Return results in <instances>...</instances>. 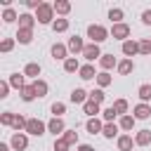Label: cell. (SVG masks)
<instances>
[{
  "label": "cell",
  "instance_id": "cell-1",
  "mask_svg": "<svg viewBox=\"0 0 151 151\" xmlns=\"http://www.w3.org/2000/svg\"><path fill=\"white\" fill-rule=\"evenodd\" d=\"M109 35H111V33H109V31H106L104 26H99V24H90V26H87V38H90V40H92L94 45L104 42V40L109 38Z\"/></svg>",
  "mask_w": 151,
  "mask_h": 151
},
{
  "label": "cell",
  "instance_id": "cell-2",
  "mask_svg": "<svg viewBox=\"0 0 151 151\" xmlns=\"http://www.w3.org/2000/svg\"><path fill=\"white\" fill-rule=\"evenodd\" d=\"M35 19H38V24H54V21H52V19H54V7L47 5V2H42V5L35 9Z\"/></svg>",
  "mask_w": 151,
  "mask_h": 151
},
{
  "label": "cell",
  "instance_id": "cell-3",
  "mask_svg": "<svg viewBox=\"0 0 151 151\" xmlns=\"http://www.w3.org/2000/svg\"><path fill=\"white\" fill-rule=\"evenodd\" d=\"M45 130H47V125H45L42 120H38V118H28V125H26V130H24V132L40 137V134H45Z\"/></svg>",
  "mask_w": 151,
  "mask_h": 151
},
{
  "label": "cell",
  "instance_id": "cell-4",
  "mask_svg": "<svg viewBox=\"0 0 151 151\" xmlns=\"http://www.w3.org/2000/svg\"><path fill=\"white\" fill-rule=\"evenodd\" d=\"M111 35L116 38V40H127V35H130V26L127 24H113V28H111Z\"/></svg>",
  "mask_w": 151,
  "mask_h": 151
},
{
  "label": "cell",
  "instance_id": "cell-5",
  "mask_svg": "<svg viewBox=\"0 0 151 151\" xmlns=\"http://www.w3.org/2000/svg\"><path fill=\"white\" fill-rule=\"evenodd\" d=\"M9 146H12V149H17V151H24V149L28 146V137H26V134H21V132H14V134H12V139H9Z\"/></svg>",
  "mask_w": 151,
  "mask_h": 151
},
{
  "label": "cell",
  "instance_id": "cell-6",
  "mask_svg": "<svg viewBox=\"0 0 151 151\" xmlns=\"http://www.w3.org/2000/svg\"><path fill=\"white\" fill-rule=\"evenodd\" d=\"M83 57H85L87 61H94V59H101V50H99V45H94V42H90V45H85V50H83Z\"/></svg>",
  "mask_w": 151,
  "mask_h": 151
},
{
  "label": "cell",
  "instance_id": "cell-7",
  "mask_svg": "<svg viewBox=\"0 0 151 151\" xmlns=\"http://www.w3.org/2000/svg\"><path fill=\"white\" fill-rule=\"evenodd\" d=\"M66 47H68V52H73V54H78V52L83 54L85 42H83V38H80V35H73V38H68V45H66Z\"/></svg>",
  "mask_w": 151,
  "mask_h": 151
},
{
  "label": "cell",
  "instance_id": "cell-8",
  "mask_svg": "<svg viewBox=\"0 0 151 151\" xmlns=\"http://www.w3.org/2000/svg\"><path fill=\"white\" fill-rule=\"evenodd\" d=\"M137 52H139V42H137V40H125V42H123V54H125L127 59H132Z\"/></svg>",
  "mask_w": 151,
  "mask_h": 151
},
{
  "label": "cell",
  "instance_id": "cell-9",
  "mask_svg": "<svg viewBox=\"0 0 151 151\" xmlns=\"http://www.w3.org/2000/svg\"><path fill=\"white\" fill-rule=\"evenodd\" d=\"M50 52H52V57H54V59H64V61L68 59V57H66V54H68V47H66V45H61V42H54Z\"/></svg>",
  "mask_w": 151,
  "mask_h": 151
},
{
  "label": "cell",
  "instance_id": "cell-10",
  "mask_svg": "<svg viewBox=\"0 0 151 151\" xmlns=\"http://www.w3.org/2000/svg\"><path fill=\"white\" fill-rule=\"evenodd\" d=\"M87 99H90V92H85L83 87H76V90L71 92V101H73V104H85Z\"/></svg>",
  "mask_w": 151,
  "mask_h": 151
},
{
  "label": "cell",
  "instance_id": "cell-11",
  "mask_svg": "<svg viewBox=\"0 0 151 151\" xmlns=\"http://www.w3.org/2000/svg\"><path fill=\"white\" fill-rule=\"evenodd\" d=\"M134 144L137 146H149L151 144V130H139L134 134Z\"/></svg>",
  "mask_w": 151,
  "mask_h": 151
},
{
  "label": "cell",
  "instance_id": "cell-12",
  "mask_svg": "<svg viewBox=\"0 0 151 151\" xmlns=\"http://www.w3.org/2000/svg\"><path fill=\"white\" fill-rule=\"evenodd\" d=\"M33 24H35V17H33V14H28V12L19 14V28H28V31H33Z\"/></svg>",
  "mask_w": 151,
  "mask_h": 151
},
{
  "label": "cell",
  "instance_id": "cell-13",
  "mask_svg": "<svg viewBox=\"0 0 151 151\" xmlns=\"http://www.w3.org/2000/svg\"><path fill=\"white\" fill-rule=\"evenodd\" d=\"M149 116H151V106L149 104H137L134 106V118L137 120H146Z\"/></svg>",
  "mask_w": 151,
  "mask_h": 151
},
{
  "label": "cell",
  "instance_id": "cell-14",
  "mask_svg": "<svg viewBox=\"0 0 151 151\" xmlns=\"http://www.w3.org/2000/svg\"><path fill=\"white\" fill-rule=\"evenodd\" d=\"M116 68H118V73H120V76H127V73H132V71H134V61H132V59H123V61H118V66H116Z\"/></svg>",
  "mask_w": 151,
  "mask_h": 151
},
{
  "label": "cell",
  "instance_id": "cell-15",
  "mask_svg": "<svg viewBox=\"0 0 151 151\" xmlns=\"http://www.w3.org/2000/svg\"><path fill=\"white\" fill-rule=\"evenodd\" d=\"M83 111H85L90 118H97V113H101V111H99V104H97V101H92V99H87V101L83 104Z\"/></svg>",
  "mask_w": 151,
  "mask_h": 151
},
{
  "label": "cell",
  "instance_id": "cell-16",
  "mask_svg": "<svg viewBox=\"0 0 151 151\" xmlns=\"http://www.w3.org/2000/svg\"><path fill=\"white\" fill-rule=\"evenodd\" d=\"M47 130H50L52 134H59V132H66V127H64V120H61V118H52V120L47 123Z\"/></svg>",
  "mask_w": 151,
  "mask_h": 151
},
{
  "label": "cell",
  "instance_id": "cell-17",
  "mask_svg": "<svg viewBox=\"0 0 151 151\" xmlns=\"http://www.w3.org/2000/svg\"><path fill=\"white\" fill-rule=\"evenodd\" d=\"M85 127H87V132H90V134H97V132H101V130H104V123H101L99 118H90V120L85 123Z\"/></svg>",
  "mask_w": 151,
  "mask_h": 151
},
{
  "label": "cell",
  "instance_id": "cell-18",
  "mask_svg": "<svg viewBox=\"0 0 151 151\" xmlns=\"http://www.w3.org/2000/svg\"><path fill=\"white\" fill-rule=\"evenodd\" d=\"M52 7H54L57 14H68V12H71V2H68V0H54Z\"/></svg>",
  "mask_w": 151,
  "mask_h": 151
},
{
  "label": "cell",
  "instance_id": "cell-19",
  "mask_svg": "<svg viewBox=\"0 0 151 151\" xmlns=\"http://www.w3.org/2000/svg\"><path fill=\"white\" fill-rule=\"evenodd\" d=\"M31 40H33V31H28V28H19V31H17V42L28 45Z\"/></svg>",
  "mask_w": 151,
  "mask_h": 151
},
{
  "label": "cell",
  "instance_id": "cell-20",
  "mask_svg": "<svg viewBox=\"0 0 151 151\" xmlns=\"http://www.w3.org/2000/svg\"><path fill=\"white\" fill-rule=\"evenodd\" d=\"M99 66H101L104 71H109V68L118 66V61H116V57H113V54H101V59H99Z\"/></svg>",
  "mask_w": 151,
  "mask_h": 151
},
{
  "label": "cell",
  "instance_id": "cell-21",
  "mask_svg": "<svg viewBox=\"0 0 151 151\" xmlns=\"http://www.w3.org/2000/svg\"><path fill=\"white\" fill-rule=\"evenodd\" d=\"M132 144H134V139L130 134H120L118 137V149L120 151H132Z\"/></svg>",
  "mask_w": 151,
  "mask_h": 151
},
{
  "label": "cell",
  "instance_id": "cell-22",
  "mask_svg": "<svg viewBox=\"0 0 151 151\" xmlns=\"http://www.w3.org/2000/svg\"><path fill=\"white\" fill-rule=\"evenodd\" d=\"M64 71H66V73H76V71H80V61H78L76 57H68V59L64 61Z\"/></svg>",
  "mask_w": 151,
  "mask_h": 151
},
{
  "label": "cell",
  "instance_id": "cell-23",
  "mask_svg": "<svg viewBox=\"0 0 151 151\" xmlns=\"http://www.w3.org/2000/svg\"><path fill=\"white\" fill-rule=\"evenodd\" d=\"M24 76H31V78L38 80V76H40V64H35V61L26 64V66H24Z\"/></svg>",
  "mask_w": 151,
  "mask_h": 151
},
{
  "label": "cell",
  "instance_id": "cell-24",
  "mask_svg": "<svg viewBox=\"0 0 151 151\" xmlns=\"http://www.w3.org/2000/svg\"><path fill=\"white\" fill-rule=\"evenodd\" d=\"M80 78L83 80H92V78H97V73H94V66L92 64H85V66H80Z\"/></svg>",
  "mask_w": 151,
  "mask_h": 151
},
{
  "label": "cell",
  "instance_id": "cell-25",
  "mask_svg": "<svg viewBox=\"0 0 151 151\" xmlns=\"http://www.w3.org/2000/svg\"><path fill=\"white\" fill-rule=\"evenodd\" d=\"M9 85L17 87V90H24V87H26V83H24V73H12V76H9Z\"/></svg>",
  "mask_w": 151,
  "mask_h": 151
},
{
  "label": "cell",
  "instance_id": "cell-26",
  "mask_svg": "<svg viewBox=\"0 0 151 151\" xmlns=\"http://www.w3.org/2000/svg\"><path fill=\"white\" fill-rule=\"evenodd\" d=\"M101 134H104L106 139L116 137V134H118V125H116V123H104V130H101Z\"/></svg>",
  "mask_w": 151,
  "mask_h": 151
},
{
  "label": "cell",
  "instance_id": "cell-27",
  "mask_svg": "<svg viewBox=\"0 0 151 151\" xmlns=\"http://www.w3.org/2000/svg\"><path fill=\"white\" fill-rule=\"evenodd\" d=\"M137 94H139V99H142V104H146L149 99H151V85H139V90H137Z\"/></svg>",
  "mask_w": 151,
  "mask_h": 151
},
{
  "label": "cell",
  "instance_id": "cell-28",
  "mask_svg": "<svg viewBox=\"0 0 151 151\" xmlns=\"http://www.w3.org/2000/svg\"><path fill=\"white\" fill-rule=\"evenodd\" d=\"M35 97H38V94H35V87H33V85H26V87L21 90V99H24V101H33Z\"/></svg>",
  "mask_w": 151,
  "mask_h": 151
},
{
  "label": "cell",
  "instance_id": "cell-29",
  "mask_svg": "<svg viewBox=\"0 0 151 151\" xmlns=\"http://www.w3.org/2000/svg\"><path fill=\"white\" fill-rule=\"evenodd\" d=\"M33 87H35V94H38V97H45V94H47V83H45V80H40V78L33 80Z\"/></svg>",
  "mask_w": 151,
  "mask_h": 151
},
{
  "label": "cell",
  "instance_id": "cell-30",
  "mask_svg": "<svg viewBox=\"0 0 151 151\" xmlns=\"http://www.w3.org/2000/svg\"><path fill=\"white\" fill-rule=\"evenodd\" d=\"M113 109H116L118 116H127V101L125 99H116L113 101Z\"/></svg>",
  "mask_w": 151,
  "mask_h": 151
},
{
  "label": "cell",
  "instance_id": "cell-31",
  "mask_svg": "<svg viewBox=\"0 0 151 151\" xmlns=\"http://www.w3.org/2000/svg\"><path fill=\"white\" fill-rule=\"evenodd\" d=\"M19 17H17V12L12 9V7H5V12H2V21L5 24H12V21H17Z\"/></svg>",
  "mask_w": 151,
  "mask_h": 151
},
{
  "label": "cell",
  "instance_id": "cell-32",
  "mask_svg": "<svg viewBox=\"0 0 151 151\" xmlns=\"http://www.w3.org/2000/svg\"><path fill=\"white\" fill-rule=\"evenodd\" d=\"M52 28H54V33H64V31L68 28V19H54Z\"/></svg>",
  "mask_w": 151,
  "mask_h": 151
},
{
  "label": "cell",
  "instance_id": "cell-33",
  "mask_svg": "<svg viewBox=\"0 0 151 151\" xmlns=\"http://www.w3.org/2000/svg\"><path fill=\"white\" fill-rule=\"evenodd\" d=\"M116 116H118V113H116V109H113V106H109V109H104V111H101L104 123H113V120H116Z\"/></svg>",
  "mask_w": 151,
  "mask_h": 151
},
{
  "label": "cell",
  "instance_id": "cell-34",
  "mask_svg": "<svg viewBox=\"0 0 151 151\" xmlns=\"http://www.w3.org/2000/svg\"><path fill=\"white\" fill-rule=\"evenodd\" d=\"M134 120H137L134 116H120V127L123 130H132L134 127Z\"/></svg>",
  "mask_w": 151,
  "mask_h": 151
},
{
  "label": "cell",
  "instance_id": "cell-35",
  "mask_svg": "<svg viewBox=\"0 0 151 151\" xmlns=\"http://www.w3.org/2000/svg\"><path fill=\"white\" fill-rule=\"evenodd\" d=\"M109 19H111L113 24H123V21H120V19H123V9H120V7H113V9L109 12Z\"/></svg>",
  "mask_w": 151,
  "mask_h": 151
},
{
  "label": "cell",
  "instance_id": "cell-36",
  "mask_svg": "<svg viewBox=\"0 0 151 151\" xmlns=\"http://www.w3.org/2000/svg\"><path fill=\"white\" fill-rule=\"evenodd\" d=\"M14 42H17V38H5V40L0 42V52H12Z\"/></svg>",
  "mask_w": 151,
  "mask_h": 151
},
{
  "label": "cell",
  "instance_id": "cell-37",
  "mask_svg": "<svg viewBox=\"0 0 151 151\" xmlns=\"http://www.w3.org/2000/svg\"><path fill=\"white\" fill-rule=\"evenodd\" d=\"M97 83H99V87H106V85H111V76L106 71H101V73H97Z\"/></svg>",
  "mask_w": 151,
  "mask_h": 151
},
{
  "label": "cell",
  "instance_id": "cell-38",
  "mask_svg": "<svg viewBox=\"0 0 151 151\" xmlns=\"http://www.w3.org/2000/svg\"><path fill=\"white\" fill-rule=\"evenodd\" d=\"M52 113H54V118H59L61 113H66V104L64 101H54L52 104Z\"/></svg>",
  "mask_w": 151,
  "mask_h": 151
},
{
  "label": "cell",
  "instance_id": "cell-39",
  "mask_svg": "<svg viewBox=\"0 0 151 151\" xmlns=\"http://www.w3.org/2000/svg\"><path fill=\"white\" fill-rule=\"evenodd\" d=\"M14 118H17L14 113H9V111H5V113L0 116V123H2L5 127H7V125H14Z\"/></svg>",
  "mask_w": 151,
  "mask_h": 151
},
{
  "label": "cell",
  "instance_id": "cell-40",
  "mask_svg": "<svg viewBox=\"0 0 151 151\" xmlns=\"http://www.w3.org/2000/svg\"><path fill=\"white\" fill-rule=\"evenodd\" d=\"M26 125H28V118H24V116H17L14 118V130H26Z\"/></svg>",
  "mask_w": 151,
  "mask_h": 151
},
{
  "label": "cell",
  "instance_id": "cell-41",
  "mask_svg": "<svg viewBox=\"0 0 151 151\" xmlns=\"http://www.w3.org/2000/svg\"><path fill=\"white\" fill-rule=\"evenodd\" d=\"M64 139L68 142V146H71V144H78V132H76V130H66V132H64Z\"/></svg>",
  "mask_w": 151,
  "mask_h": 151
},
{
  "label": "cell",
  "instance_id": "cell-42",
  "mask_svg": "<svg viewBox=\"0 0 151 151\" xmlns=\"http://www.w3.org/2000/svg\"><path fill=\"white\" fill-rule=\"evenodd\" d=\"M71 146H68V142L64 139V137H59V139H54V151H68Z\"/></svg>",
  "mask_w": 151,
  "mask_h": 151
},
{
  "label": "cell",
  "instance_id": "cell-43",
  "mask_svg": "<svg viewBox=\"0 0 151 151\" xmlns=\"http://www.w3.org/2000/svg\"><path fill=\"white\" fill-rule=\"evenodd\" d=\"M139 52H142V54H151V38L139 40Z\"/></svg>",
  "mask_w": 151,
  "mask_h": 151
},
{
  "label": "cell",
  "instance_id": "cell-44",
  "mask_svg": "<svg viewBox=\"0 0 151 151\" xmlns=\"http://www.w3.org/2000/svg\"><path fill=\"white\" fill-rule=\"evenodd\" d=\"M104 97H106V94H104L101 90H92V92H90V99H92V101H97V104H101V101H104Z\"/></svg>",
  "mask_w": 151,
  "mask_h": 151
},
{
  "label": "cell",
  "instance_id": "cell-45",
  "mask_svg": "<svg viewBox=\"0 0 151 151\" xmlns=\"http://www.w3.org/2000/svg\"><path fill=\"white\" fill-rule=\"evenodd\" d=\"M7 92H9V83H5V80H2V83H0V99H5V97H7Z\"/></svg>",
  "mask_w": 151,
  "mask_h": 151
},
{
  "label": "cell",
  "instance_id": "cell-46",
  "mask_svg": "<svg viewBox=\"0 0 151 151\" xmlns=\"http://www.w3.org/2000/svg\"><path fill=\"white\" fill-rule=\"evenodd\" d=\"M142 21L151 26V9H144V12H142Z\"/></svg>",
  "mask_w": 151,
  "mask_h": 151
},
{
  "label": "cell",
  "instance_id": "cell-47",
  "mask_svg": "<svg viewBox=\"0 0 151 151\" xmlns=\"http://www.w3.org/2000/svg\"><path fill=\"white\" fill-rule=\"evenodd\" d=\"M40 5H42L40 0H26V7H31V9H38Z\"/></svg>",
  "mask_w": 151,
  "mask_h": 151
},
{
  "label": "cell",
  "instance_id": "cell-48",
  "mask_svg": "<svg viewBox=\"0 0 151 151\" xmlns=\"http://www.w3.org/2000/svg\"><path fill=\"white\" fill-rule=\"evenodd\" d=\"M78 151H94V149H92L90 144H80V146H78Z\"/></svg>",
  "mask_w": 151,
  "mask_h": 151
},
{
  "label": "cell",
  "instance_id": "cell-49",
  "mask_svg": "<svg viewBox=\"0 0 151 151\" xmlns=\"http://www.w3.org/2000/svg\"><path fill=\"white\" fill-rule=\"evenodd\" d=\"M0 151H9V146H7L5 142H2V144H0Z\"/></svg>",
  "mask_w": 151,
  "mask_h": 151
}]
</instances>
